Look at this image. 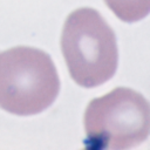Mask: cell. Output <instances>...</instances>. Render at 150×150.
<instances>
[{
  "label": "cell",
  "instance_id": "cell-1",
  "mask_svg": "<svg viewBox=\"0 0 150 150\" xmlns=\"http://www.w3.org/2000/svg\"><path fill=\"white\" fill-rule=\"evenodd\" d=\"M61 50L70 77L83 88L101 86L116 73L118 49L115 33L94 8L81 7L67 16Z\"/></svg>",
  "mask_w": 150,
  "mask_h": 150
},
{
  "label": "cell",
  "instance_id": "cell-2",
  "mask_svg": "<svg viewBox=\"0 0 150 150\" xmlns=\"http://www.w3.org/2000/svg\"><path fill=\"white\" fill-rule=\"evenodd\" d=\"M60 79L46 52L18 46L0 53V108L19 116L36 115L57 97Z\"/></svg>",
  "mask_w": 150,
  "mask_h": 150
},
{
  "label": "cell",
  "instance_id": "cell-3",
  "mask_svg": "<svg viewBox=\"0 0 150 150\" xmlns=\"http://www.w3.org/2000/svg\"><path fill=\"white\" fill-rule=\"evenodd\" d=\"M83 123L90 146L111 150L135 148L149 136V102L131 88L117 87L88 103Z\"/></svg>",
  "mask_w": 150,
  "mask_h": 150
},
{
  "label": "cell",
  "instance_id": "cell-4",
  "mask_svg": "<svg viewBox=\"0 0 150 150\" xmlns=\"http://www.w3.org/2000/svg\"><path fill=\"white\" fill-rule=\"evenodd\" d=\"M109 9L124 22H136L149 14L150 0H104Z\"/></svg>",
  "mask_w": 150,
  "mask_h": 150
}]
</instances>
